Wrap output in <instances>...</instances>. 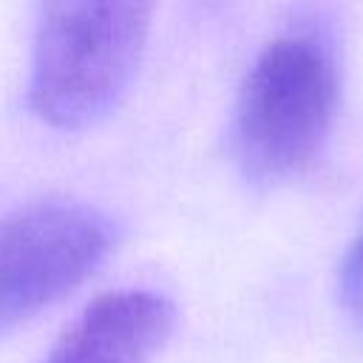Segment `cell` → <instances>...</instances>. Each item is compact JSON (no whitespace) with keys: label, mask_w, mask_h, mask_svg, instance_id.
<instances>
[{"label":"cell","mask_w":363,"mask_h":363,"mask_svg":"<svg viewBox=\"0 0 363 363\" xmlns=\"http://www.w3.org/2000/svg\"><path fill=\"white\" fill-rule=\"evenodd\" d=\"M337 303L346 320L363 332V227L352 238L337 269Z\"/></svg>","instance_id":"obj_5"},{"label":"cell","mask_w":363,"mask_h":363,"mask_svg":"<svg viewBox=\"0 0 363 363\" xmlns=\"http://www.w3.org/2000/svg\"><path fill=\"white\" fill-rule=\"evenodd\" d=\"M113 247L111 221L68 201H45L0 218V335L77 289Z\"/></svg>","instance_id":"obj_3"},{"label":"cell","mask_w":363,"mask_h":363,"mask_svg":"<svg viewBox=\"0 0 363 363\" xmlns=\"http://www.w3.org/2000/svg\"><path fill=\"white\" fill-rule=\"evenodd\" d=\"M337 102L329 51L309 34L272 40L250 65L233 113V153L258 184L298 176L320 153Z\"/></svg>","instance_id":"obj_2"},{"label":"cell","mask_w":363,"mask_h":363,"mask_svg":"<svg viewBox=\"0 0 363 363\" xmlns=\"http://www.w3.org/2000/svg\"><path fill=\"white\" fill-rule=\"evenodd\" d=\"M156 0H37L28 105L57 130L105 119L128 91Z\"/></svg>","instance_id":"obj_1"},{"label":"cell","mask_w":363,"mask_h":363,"mask_svg":"<svg viewBox=\"0 0 363 363\" xmlns=\"http://www.w3.org/2000/svg\"><path fill=\"white\" fill-rule=\"evenodd\" d=\"M173 323L176 309L159 292H105L74 318L43 363H150Z\"/></svg>","instance_id":"obj_4"}]
</instances>
